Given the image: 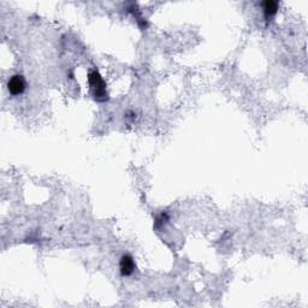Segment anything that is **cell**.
<instances>
[{
  "instance_id": "5",
  "label": "cell",
  "mask_w": 308,
  "mask_h": 308,
  "mask_svg": "<svg viewBox=\"0 0 308 308\" xmlns=\"http://www.w3.org/2000/svg\"><path fill=\"white\" fill-rule=\"evenodd\" d=\"M169 221V216L166 213H162L159 217L157 218V222H155V226H159V225H164L165 223Z\"/></svg>"
},
{
  "instance_id": "4",
  "label": "cell",
  "mask_w": 308,
  "mask_h": 308,
  "mask_svg": "<svg viewBox=\"0 0 308 308\" xmlns=\"http://www.w3.org/2000/svg\"><path fill=\"white\" fill-rule=\"evenodd\" d=\"M279 10V4L277 1H273V0H266V1L263 2V12H264V17H265L266 22H270V21L273 20V17L278 14Z\"/></svg>"
},
{
  "instance_id": "3",
  "label": "cell",
  "mask_w": 308,
  "mask_h": 308,
  "mask_svg": "<svg viewBox=\"0 0 308 308\" xmlns=\"http://www.w3.org/2000/svg\"><path fill=\"white\" fill-rule=\"evenodd\" d=\"M135 261L130 254H124L120 260V272L122 276L128 277L135 272Z\"/></svg>"
},
{
  "instance_id": "2",
  "label": "cell",
  "mask_w": 308,
  "mask_h": 308,
  "mask_svg": "<svg viewBox=\"0 0 308 308\" xmlns=\"http://www.w3.org/2000/svg\"><path fill=\"white\" fill-rule=\"evenodd\" d=\"M27 83H25V80L22 75H14L9 79L7 81V90L11 95H21L25 90Z\"/></svg>"
},
{
  "instance_id": "1",
  "label": "cell",
  "mask_w": 308,
  "mask_h": 308,
  "mask_svg": "<svg viewBox=\"0 0 308 308\" xmlns=\"http://www.w3.org/2000/svg\"><path fill=\"white\" fill-rule=\"evenodd\" d=\"M88 83L90 86V90L97 102H106L108 99L107 94V86L106 82L103 81V76L98 70H90L88 74Z\"/></svg>"
}]
</instances>
